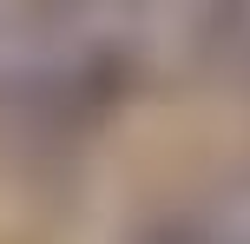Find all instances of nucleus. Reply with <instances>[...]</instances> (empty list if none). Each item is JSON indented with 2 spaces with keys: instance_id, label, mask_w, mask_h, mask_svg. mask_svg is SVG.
I'll list each match as a JSON object with an SVG mask.
<instances>
[{
  "instance_id": "1",
  "label": "nucleus",
  "mask_w": 250,
  "mask_h": 244,
  "mask_svg": "<svg viewBox=\"0 0 250 244\" xmlns=\"http://www.w3.org/2000/svg\"><path fill=\"white\" fill-rule=\"evenodd\" d=\"M138 73L132 0H7L0 7V126L66 139L105 119Z\"/></svg>"
},
{
  "instance_id": "2",
  "label": "nucleus",
  "mask_w": 250,
  "mask_h": 244,
  "mask_svg": "<svg viewBox=\"0 0 250 244\" xmlns=\"http://www.w3.org/2000/svg\"><path fill=\"white\" fill-rule=\"evenodd\" d=\"M151 244H250V185L211 198L204 211H191L178 224H165Z\"/></svg>"
}]
</instances>
